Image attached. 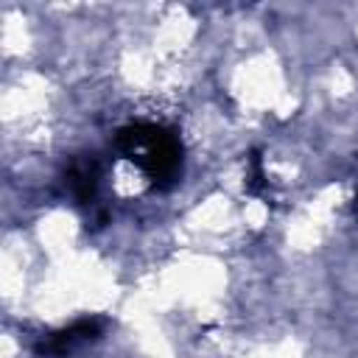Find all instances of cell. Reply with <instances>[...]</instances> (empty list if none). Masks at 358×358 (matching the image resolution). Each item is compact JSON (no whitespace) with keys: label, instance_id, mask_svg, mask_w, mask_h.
Instances as JSON below:
<instances>
[{"label":"cell","instance_id":"3957f363","mask_svg":"<svg viewBox=\"0 0 358 358\" xmlns=\"http://www.w3.org/2000/svg\"><path fill=\"white\" fill-rule=\"evenodd\" d=\"M98 173H101V168H98V159L92 154L90 157L87 154L76 157L70 162V168H67V187H70V193L76 196L78 204H92L95 190H98Z\"/></svg>","mask_w":358,"mask_h":358},{"label":"cell","instance_id":"5b68a950","mask_svg":"<svg viewBox=\"0 0 358 358\" xmlns=\"http://www.w3.org/2000/svg\"><path fill=\"white\" fill-rule=\"evenodd\" d=\"M355 207H358V199H355Z\"/></svg>","mask_w":358,"mask_h":358},{"label":"cell","instance_id":"277c9868","mask_svg":"<svg viewBox=\"0 0 358 358\" xmlns=\"http://www.w3.org/2000/svg\"><path fill=\"white\" fill-rule=\"evenodd\" d=\"M249 190H257L260 185H263V171H260V154L257 151H252L249 154Z\"/></svg>","mask_w":358,"mask_h":358},{"label":"cell","instance_id":"6da1fadb","mask_svg":"<svg viewBox=\"0 0 358 358\" xmlns=\"http://www.w3.org/2000/svg\"><path fill=\"white\" fill-rule=\"evenodd\" d=\"M117 151L131 159L154 187H171L182 176V140L162 123H129L115 137Z\"/></svg>","mask_w":358,"mask_h":358},{"label":"cell","instance_id":"7a4b0ae2","mask_svg":"<svg viewBox=\"0 0 358 358\" xmlns=\"http://www.w3.org/2000/svg\"><path fill=\"white\" fill-rule=\"evenodd\" d=\"M101 333H103V319H98V316L78 319L76 324H70V327H64L59 333H50L36 347V352L39 355H67V352H73V350H78V347L101 338Z\"/></svg>","mask_w":358,"mask_h":358}]
</instances>
